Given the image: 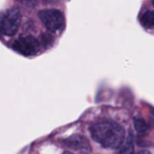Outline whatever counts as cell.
<instances>
[{
  "label": "cell",
  "mask_w": 154,
  "mask_h": 154,
  "mask_svg": "<svg viewBox=\"0 0 154 154\" xmlns=\"http://www.w3.org/2000/svg\"><path fill=\"white\" fill-rule=\"evenodd\" d=\"M90 135L103 148H117L125 137L124 129L112 120H99L90 126Z\"/></svg>",
  "instance_id": "obj_1"
},
{
  "label": "cell",
  "mask_w": 154,
  "mask_h": 154,
  "mask_svg": "<svg viewBox=\"0 0 154 154\" xmlns=\"http://www.w3.org/2000/svg\"><path fill=\"white\" fill-rule=\"evenodd\" d=\"M20 12L18 8H10L0 16V31L4 35L12 36L17 32L20 25Z\"/></svg>",
  "instance_id": "obj_2"
},
{
  "label": "cell",
  "mask_w": 154,
  "mask_h": 154,
  "mask_svg": "<svg viewBox=\"0 0 154 154\" xmlns=\"http://www.w3.org/2000/svg\"><path fill=\"white\" fill-rule=\"evenodd\" d=\"M38 17L49 31H59L64 28L65 24L64 14L59 10H54V8L42 10L38 12Z\"/></svg>",
  "instance_id": "obj_3"
},
{
  "label": "cell",
  "mask_w": 154,
  "mask_h": 154,
  "mask_svg": "<svg viewBox=\"0 0 154 154\" xmlns=\"http://www.w3.org/2000/svg\"><path fill=\"white\" fill-rule=\"evenodd\" d=\"M12 48L23 55H32L37 53L40 48V42L34 36L19 37L12 43Z\"/></svg>",
  "instance_id": "obj_4"
},
{
  "label": "cell",
  "mask_w": 154,
  "mask_h": 154,
  "mask_svg": "<svg viewBox=\"0 0 154 154\" xmlns=\"http://www.w3.org/2000/svg\"><path fill=\"white\" fill-rule=\"evenodd\" d=\"M64 143L69 148H71L76 152H79V153H90V150H91L89 141L87 140V137H84L82 135H72V136L67 137L66 140H64Z\"/></svg>",
  "instance_id": "obj_5"
},
{
  "label": "cell",
  "mask_w": 154,
  "mask_h": 154,
  "mask_svg": "<svg viewBox=\"0 0 154 154\" xmlns=\"http://www.w3.org/2000/svg\"><path fill=\"white\" fill-rule=\"evenodd\" d=\"M132 153H134V138L131 132L129 131L128 135L122 141V143L116 148V154H132Z\"/></svg>",
  "instance_id": "obj_6"
},
{
  "label": "cell",
  "mask_w": 154,
  "mask_h": 154,
  "mask_svg": "<svg viewBox=\"0 0 154 154\" xmlns=\"http://www.w3.org/2000/svg\"><path fill=\"white\" fill-rule=\"evenodd\" d=\"M140 20H141V24L143 26L149 28V29H154V11L144 12L140 17Z\"/></svg>",
  "instance_id": "obj_7"
},
{
  "label": "cell",
  "mask_w": 154,
  "mask_h": 154,
  "mask_svg": "<svg viewBox=\"0 0 154 154\" xmlns=\"http://www.w3.org/2000/svg\"><path fill=\"white\" fill-rule=\"evenodd\" d=\"M134 125H135V129H136L138 132H144V131H147V129H148L147 123H146L144 119H142V118H134Z\"/></svg>",
  "instance_id": "obj_8"
},
{
  "label": "cell",
  "mask_w": 154,
  "mask_h": 154,
  "mask_svg": "<svg viewBox=\"0 0 154 154\" xmlns=\"http://www.w3.org/2000/svg\"><path fill=\"white\" fill-rule=\"evenodd\" d=\"M17 1L20 2V4L28 5V6H32V5H35V2H36V0H17Z\"/></svg>",
  "instance_id": "obj_9"
},
{
  "label": "cell",
  "mask_w": 154,
  "mask_h": 154,
  "mask_svg": "<svg viewBox=\"0 0 154 154\" xmlns=\"http://www.w3.org/2000/svg\"><path fill=\"white\" fill-rule=\"evenodd\" d=\"M132 154H150L148 150H146V149H143V150H140V152H137V153H132Z\"/></svg>",
  "instance_id": "obj_10"
},
{
  "label": "cell",
  "mask_w": 154,
  "mask_h": 154,
  "mask_svg": "<svg viewBox=\"0 0 154 154\" xmlns=\"http://www.w3.org/2000/svg\"><path fill=\"white\" fill-rule=\"evenodd\" d=\"M64 154H71V153H67V152H66V153H64Z\"/></svg>",
  "instance_id": "obj_11"
},
{
  "label": "cell",
  "mask_w": 154,
  "mask_h": 154,
  "mask_svg": "<svg viewBox=\"0 0 154 154\" xmlns=\"http://www.w3.org/2000/svg\"><path fill=\"white\" fill-rule=\"evenodd\" d=\"M152 2H153V5H154V0H152Z\"/></svg>",
  "instance_id": "obj_12"
},
{
  "label": "cell",
  "mask_w": 154,
  "mask_h": 154,
  "mask_svg": "<svg viewBox=\"0 0 154 154\" xmlns=\"http://www.w3.org/2000/svg\"><path fill=\"white\" fill-rule=\"evenodd\" d=\"M48 1H51V0H48Z\"/></svg>",
  "instance_id": "obj_13"
}]
</instances>
